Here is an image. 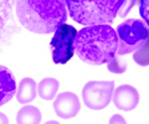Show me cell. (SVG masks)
<instances>
[{
	"instance_id": "6da1fadb",
	"label": "cell",
	"mask_w": 149,
	"mask_h": 124,
	"mask_svg": "<svg viewBox=\"0 0 149 124\" xmlns=\"http://www.w3.org/2000/svg\"><path fill=\"white\" fill-rule=\"evenodd\" d=\"M117 46V33L107 24L88 25L78 31L74 39V51L83 62L108 65L112 72H123L125 67H120L116 58Z\"/></svg>"
},
{
	"instance_id": "7a4b0ae2",
	"label": "cell",
	"mask_w": 149,
	"mask_h": 124,
	"mask_svg": "<svg viewBox=\"0 0 149 124\" xmlns=\"http://www.w3.org/2000/svg\"><path fill=\"white\" fill-rule=\"evenodd\" d=\"M16 15L25 29L46 35L66 22V0H16Z\"/></svg>"
},
{
	"instance_id": "3957f363",
	"label": "cell",
	"mask_w": 149,
	"mask_h": 124,
	"mask_svg": "<svg viewBox=\"0 0 149 124\" xmlns=\"http://www.w3.org/2000/svg\"><path fill=\"white\" fill-rule=\"evenodd\" d=\"M123 0H66L72 19L81 25L109 24L118 15Z\"/></svg>"
},
{
	"instance_id": "277c9868",
	"label": "cell",
	"mask_w": 149,
	"mask_h": 124,
	"mask_svg": "<svg viewBox=\"0 0 149 124\" xmlns=\"http://www.w3.org/2000/svg\"><path fill=\"white\" fill-rule=\"evenodd\" d=\"M117 56L134 53L149 36V26L142 20L130 19L117 27Z\"/></svg>"
},
{
	"instance_id": "5b68a950",
	"label": "cell",
	"mask_w": 149,
	"mask_h": 124,
	"mask_svg": "<svg viewBox=\"0 0 149 124\" xmlns=\"http://www.w3.org/2000/svg\"><path fill=\"white\" fill-rule=\"evenodd\" d=\"M114 92V82L112 81H91L82 89V99L86 107L93 111L106 108L111 103Z\"/></svg>"
},
{
	"instance_id": "8992f818",
	"label": "cell",
	"mask_w": 149,
	"mask_h": 124,
	"mask_svg": "<svg viewBox=\"0 0 149 124\" xmlns=\"http://www.w3.org/2000/svg\"><path fill=\"white\" fill-rule=\"evenodd\" d=\"M77 31L70 25H60L55 31V37L51 41L52 58L56 63L67 62L73 55L74 39Z\"/></svg>"
},
{
	"instance_id": "52a82bcc",
	"label": "cell",
	"mask_w": 149,
	"mask_h": 124,
	"mask_svg": "<svg viewBox=\"0 0 149 124\" xmlns=\"http://www.w3.org/2000/svg\"><path fill=\"white\" fill-rule=\"evenodd\" d=\"M80 99L72 92H63L55 98L54 111L60 118L68 119L77 116L80 112Z\"/></svg>"
},
{
	"instance_id": "ba28073f",
	"label": "cell",
	"mask_w": 149,
	"mask_h": 124,
	"mask_svg": "<svg viewBox=\"0 0 149 124\" xmlns=\"http://www.w3.org/2000/svg\"><path fill=\"white\" fill-rule=\"evenodd\" d=\"M113 103L120 111L130 112L137 108L139 103V93L134 87L129 85L119 86L113 92Z\"/></svg>"
},
{
	"instance_id": "9c48e42d",
	"label": "cell",
	"mask_w": 149,
	"mask_h": 124,
	"mask_svg": "<svg viewBox=\"0 0 149 124\" xmlns=\"http://www.w3.org/2000/svg\"><path fill=\"white\" fill-rule=\"evenodd\" d=\"M16 94V82L8 67L0 65V107Z\"/></svg>"
},
{
	"instance_id": "30bf717a",
	"label": "cell",
	"mask_w": 149,
	"mask_h": 124,
	"mask_svg": "<svg viewBox=\"0 0 149 124\" xmlns=\"http://www.w3.org/2000/svg\"><path fill=\"white\" fill-rule=\"evenodd\" d=\"M37 94V86L32 78H24L19 83L16 91V99L21 104H29Z\"/></svg>"
},
{
	"instance_id": "8fae6325",
	"label": "cell",
	"mask_w": 149,
	"mask_h": 124,
	"mask_svg": "<svg viewBox=\"0 0 149 124\" xmlns=\"http://www.w3.org/2000/svg\"><path fill=\"white\" fill-rule=\"evenodd\" d=\"M41 122V112L34 105H25L17 112V124H39Z\"/></svg>"
},
{
	"instance_id": "7c38bea8",
	"label": "cell",
	"mask_w": 149,
	"mask_h": 124,
	"mask_svg": "<svg viewBox=\"0 0 149 124\" xmlns=\"http://www.w3.org/2000/svg\"><path fill=\"white\" fill-rule=\"evenodd\" d=\"M60 87V83L55 78H45L42 80L37 86V93L42 99L51 100L55 94L57 93V89Z\"/></svg>"
},
{
	"instance_id": "4fadbf2b",
	"label": "cell",
	"mask_w": 149,
	"mask_h": 124,
	"mask_svg": "<svg viewBox=\"0 0 149 124\" xmlns=\"http://www.w3.org/2000/svg\"><path fill=\"white\" fill-rule=\"evenodd\" d=\"M133 60L139 66H148L149 65V36L144 44L139 47L133 55Z\"/></svg>"
},
{
	"instance_id": "5bb4252c",
	"label": "cell",
	"mask_w": 149,
	"mask_h": 124,
	"mask_svg": "<svg viewBox=\"0 0 149 124\" xmlns=\"http://www.w3.org/2000/svg\"><path fill=\"white\" fill-rule=\"evenodd\" d=\"M139 12L149 26V0H139Z\"/></svg>"
},
{
	"instance_id": "9a60e30c",
	"label": "cell",
	"mask_w": 149,
	"mask_h": 124,
	"mask_svg": "<svg viewBox=\"0 0 149 124\" xmlns=\"http://www.w3.org/2000/svg\"><path fill=\"white\" fill-rule=\"evenodd\" d=\"M136 3H137V0H123L122 6H120L119 11H118V16L124 17L130 10H132V8L136 5Z\"/></svg>"
},
{
	"instance_id": "2e32d148",
	"label": "cell",
	"mask_w": 149,
	"mask_h": 124,
	"mask_svg": "<svg viewBox=\"0 0 149 124\" xmlns=\"http://www.w3.org/2000/svg\"><path fill=\"white\" fill-rule=\"evenodd\" d=\"M9 8H10V0H0V12L5 15L9 11Z\"/></svg>"
},
{
	"instance_id": "e0dca14e",
	"label": "cell",
	"mask_w": 149,
	"mask_h": 124,
	"mask_svg": "<svg viewBox=\"0 0 149 124\" xmlns=\"http://www.w3.org/2000/svg\"><path fill=\"white\" fill-rule=\"evenodd\" d=\"M4 25H5V17H4V14L3 12H0V40H1V36H3Z\"/></svg>"
},
{
	"instance_id": "ac0fdd59",
	"label": "cell",
	"mask_w": 149,
	"mask_h": 124,
	"mask_svg": "<svg viewBox=\"0 0 149 124\" xmlns=\"http://www.w3.org/2000/svg\"><path fill=\"white\" fill-rule=\"evenodd\" d=\"M112 124H116V123H122V124H124L125 123V121H124V118H122L120 116H114V117H112L111 118V121H109Z\"/></svg>"
},
{
	"instance_id": "d6986e66",
	"label": "cell",
	"mask_w": 149,
	"mask_h": 124,
	"mask_svg": "<svg viewBox=\"0 0 149 124\" xmlns=\"http://www.w3.org/2000/svg\"><path fill=\"white\" fill-rule=\"evenodd\" d=\"M0 124H9V119L4 113H0Z\"/></svg>"
}]
</instances>
